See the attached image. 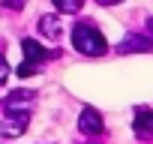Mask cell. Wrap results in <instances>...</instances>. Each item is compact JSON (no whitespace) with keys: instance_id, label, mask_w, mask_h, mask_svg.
<instances>
[{"instance_id":"7c38bea8","label":"cell","mask_w":153,"mask_h":144,"mask_svg":"<svg viewBox=\"0 0 153 144\" xmlns=\"http://www.w3.org/2000/svg\"><path fill=\"white\" fill-rule=\"evenodd\" d=\"M3 6H6V9H12V12H18V9L24 6V0H3Z\"/></svg>"},{"instance_id":"5bb4252c","label":"cell","mask_w":153,"mask_h":144,"mask_svg":"<svg viewBox=\"0 0 153 144\" xmlns=\"http://www.w3.org/2000/svg\"><path fill=\"white\" fill-rule=\"evenodd\" d=\"M144 27H147V33H150V39H153V15H150V18L144 21Z\"/></svg>"},{"instance_id":"7a4b0ae2","label":"cell","mask_w":153,"mask_h":144,"mask_svg":"<svg viewBox=\"0 0 153 144\" xmlns=\"http://www.w3.org/2000/svg\"><path fill=\"white\" fill-rule=\"evenodd\" d=\"M33 102H36V93L33 90H12L9 99L3 102V111L9 117H27V111L33 108Z\"/></svg>"},{"instance_id":"9c48e42d","label":"cell","mask_w":153,"mask_h":144,"mask_svg":"<svg viewBox=\"0 0 153 144\" xmlns=\"http://www.w3.org/2000/svg\"><path fill=\"white\" fill-rule=\"evenodd\" d=\"M54 6H57V12H63V15H75V12L84 6V0H54Z\"/></svg>"},{"instance_id":"8fae6325","label":"cell","mask_w":153,"mask_h":144,"mask_svg":"<svg viewBox=\"0 0 153 144\" xmlns=\"http://www.w3.org/2000/svg\"><path fill=\"white\" fill-rule=\"evenodd\" d=\"M6 78H9V63H6V57H3V54H0V84H3Z\"/></svg>"},{"instance_id":"ba28073f","label":"cell","mask_w":153,"mask_h":144,"mask_svg":"<svg viewBox=\"0 0 153 144\" xmlns=\"http://www.w3.org/2000/svg\"><path fill=\"white\" fill-rule=\"evenodd\" d=\"M24 129H27V117H15V120H6V123H0V135H9V138L21 135Z\"/></svg>"},{"instance_id":"4fadbf2b","label":"cell","mask_w":153,"mask_h":144,"mask_svg":"<svg viewBox=\"0 0 153 144\" xmlns=\"http://www.w3.org/2000/svg\"><path fill=\"white\" fill-rule=\"evenodd\" d=\"M99 6H117V3H123V0H96Z\"/></svg>"},{"instance_id":"6da1fadb","label":"cell","mask_w":153,"mask_h":144,"mask_svg":"<svg viewBox=\"0 0 153 144\" xmlns=\"http://www.w3.org/2000/svg\"><path fill=\"white\" fill-rule=\"evenodd\" d=\"M72 45H75V51H81L84 57H99V54L108 51L105 36H102L90 21H81V24L72 27Z\"/></svg>"},{"instance_id":"5b68a950","label":"cell","mask_w":153,"mask_h":144,"mask_svg":"<svg viewBox=\"0 0 153 144\" xmlns=\"http://www.w3.org/2000/svg\"><path fill=\"white\" fill-rule=\"evenodd\" d=\"M21 51H24V60H30V63H45L54 51H48V48H42L36 39H21Z\"/></svg>"},{"instance_id":"30bf717a","label":"cell","mask_w":153,"mask_h":144,"mask_svg":"<svg viewBox=\"0 0 153 144\" xmlns=\"http://www.w3.org/2000/svg\"><path fill=\"white\" fill-rule=\"evenodd\" d=\"M18 75H21V78H30V75H36V63H30V60H24V63L18 66Z\"/></svg>"},{"instance_id":"277c9868","label":"cell","mask_w":153,"mask_h":144,"mask_svg":"<svg viewBox=\"0 0 153 144\" xmlns=\"http://www.w3.org/2000/svg\"><path fill=\"white\" fill-rule=\"evenodd\" d=\"M117 51L120 54H138V51H153V39L144 33H129V36H123L120 42H117Z\"/></svg>"},{"instance_id":"3957f363","label":"cell","mask_w":153,"mask_h":144,"mask_svg":"<svg viewBox=\"0 0 153 144\" xmlns=\"http://www.w3.org/2000/svg\"><path fill=\"white\" fill-rule=\"evenodd\" d=\"M78 129L84 135H102L105 132V123H102V114L96 108H81V117H78Z\"/></svg>"},{"instance_id":"8992f818","label":"cell","mask_w":153,"mask_h":144,"mask_svg":"<svg viewBox=\"0 0 153 144\" xmlns=\"http://www.w3.org/2000/svg\"><path fill=\"white\" fill-rule=\"evenodd\" d=\"M138 138H153V111L150 108H135V123H132Z\"/></svg>"},{"instance_id":"52a82bcc","label":"cell","mask_w":153,"mask_h":144,"mask_svg":"<svg viewBox=\"0 0 153 144\" xmlns=\"http://www.w3.org/2000/svg\"><path fill=\"white\" fill-rule=\"evenodd\" d=\"M39 33L57 39V36H60V18H57V15H42V18H39Z\"/></svg>"}]
</instances>
